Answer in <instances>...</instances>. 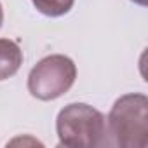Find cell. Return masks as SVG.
<instances>
[{"label":"cell","instance_id":"obj_1","mask_svg":"<svg viewBox=\"0 0 148 148\" xmlns=\"http://www.w3.org/2000/svg\"><path fill=\"white\" fill-rule=\"evenodd\" d=\"M56 132L61 146L98 148L108 145L105 115L87 103H70L56 117Z\"/></svg>","mask_w":148,"mask_h":148},{"label":"cell","instance_id":"obj_2","mask_svg":"<svg viewBox=\"0 0 148 148\" xmlns=\"http://www.w3.org/2000/svg\"><path fill=\"white\" fill-rule=\"evenodd\" d=\"M108 134L122 148L148 146V98L143 92L120 96L106 119Z\"/></svg>","mask_w":148,"mask_h":148},{"label":"cell","instance_id":"obj_3","mask_svg":"<svg viewBox=\"0 0 148 148\" xmlns=\"http://www.w3.org/2000/svg\"><path fill=\"white\" fill-rule=\"evenodd\" d=\"M77 80V66L64 54L42 58L28 73V92L40 101H52L66 94Z\"/></svg>","mask_w":148,"mask_h":148},{"label":"cell","instance_id":"obj_4","mask_svg":"<svg viewBox=\"0 0 148 148\" xmlns=\"http://www.w3.org/2000/svg\"><path fill=\"white\" fill-rule=\"evenodd\" d=\"M23 64V51L11 38H0V82L14 77Z\"/></svg>","mask_w":148,"mask_h":148},{"label":"cell","instance_id":"obj_5","mask_svg":"<svg viewBox=\"0 0 148 148\" xmlns=\"http://www.w3.org/2000/svg\"><path fill=\"white\" fill-rule=\"evenodd\" d=\"M32 4L47 18H61L71 11L75 0H32Z\"/></svg>","mask_w":148,"mask_h":148},{"label":"cell","instance_id":"obj_6","mask_svg":"<svg viewBox=\"0 0 148 148\" xmlns=\"http://www.w3.org/2000/svg\"><path fill=\"white\" fill-rule=\"evenodd\" d=\"M131 2H134V4H138V5H141V7H146L148 0H131Z\"/></svg>","mask_w":148,"mask_h":148},{"label":"cell","instance_id":"obj_7","mask_svg":"<svg viewBox=\"0 0 148 148\" xmlns=\"http://www.w3.org/2000/svg\"><path fill=\"white\" fill-rule=\"evenodd\" d=\"M2 23H4V9H2V4H0V28H2Z\"/></svg>","mask_w":148,"mask_h":148}]
</instances>
